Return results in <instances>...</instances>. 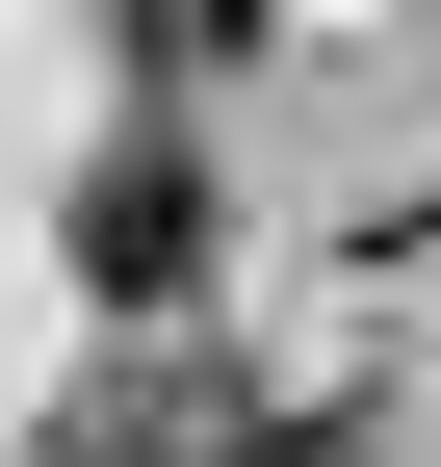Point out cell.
Instances as JSON below:
<instances>
[{"instance_id":"1","label":"cell","mask_w":441,"mask_h":467,"mask_svg":"<svg viewBox=\"0 0 441 467\" xmlns=\"http://www.w3.org/2000/svg\"><path fill=\"white\" fill-rule=\"evenodd\" d=\"M182 260H208V182H182V130H130V156L78 182V285H130V312H156Z\"/></svg>"},{"instance_id":"2","label":"cell","mask_w":441,"mask_h":467,"mask_svg":"<svg viewBox=\"0 0 441 467\" xmlns=\"http://www.w3.org/2000/svg\"><path fill=\"white\" fill-rule=\"evenodd\" d=\"M104 26H156V52H234V26H260V0H104Z\"/></svg>"}]
</instances>
